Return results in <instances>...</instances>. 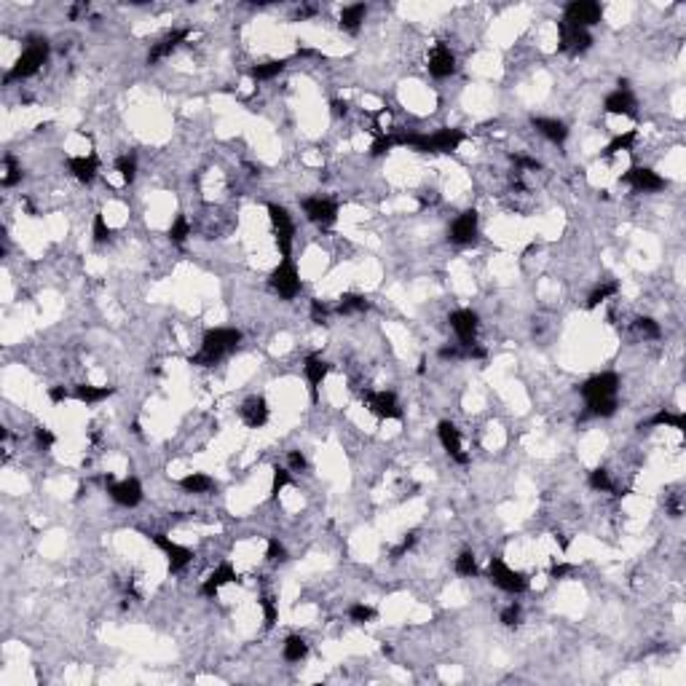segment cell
Returning a JSON list of instances; mask_svg holds the SVG:
<instances>
[{"instance_id": "10", "label": "cell", "mask_w": 686, "mask_h": 686, "mask_svg": "<svg viewBox=\"0 0 686 686\" xmlns=\"http://www.w3.org/2000/svg\"><path fill=\"white\" fill-rule=\"evenodd\" d=\"M619 392V376L617 373H598L593 378L579 386V395L587 399V402H598V399H609V397H617Z\"/></svg>"}, {"instance_id": "6", "label": "cell", "mask_w": 686, "mask_h": 686, "mask_svg": "<svg viewBox=\"0 0 686 686\" xmlns=\"http://www.w3.org/2000/svg\"><path fill=\"white\" fill-rule=\"evenodd\" d=\"M268 282H271V287L279 292V298H284V301L298 298V292H301V274H298L292 258H282V263H279L274 271H271V276H268Z\"/></svg>"}, {"instance_id": "18", "label": "cell", "mask_w": 686, "mask_h": 686, "mask_svg": "<svg viewBox=\"0 0 686 686\" xmlns=\"http://www.w3.org/2000/svg\"><path fill=\"white\" fill-rule=\"evenodd\" d=\"M327 373H330V362L327 359H322L320 354H308L306 357L303 376H306V383H308V392H311V402L314 405L320 402V386L324 383Z\"/></svg>"}, {"instance_id": "31", "label": "cell", "mask_w": 686, "mask_h": 686, "mask_svg": "<svg viewBox=\"0 0 686 686\" xmlns=\"http://www.w3.org/2000/svg\"><path fill=\"white\" fill-rule=\"evenodd\" d=\"M646 427H673L675 432H686V416L684 413L659 411L646 421Z\"/></svg>"}, {"instance_id": "32", "label": "cell", "mask_w": 686, "mask_h": 686, "mask_svg": "<svg viewBox=\"0 0 686 686\" xmlns=\"http://www.w3.org/2000/svg\"><path fill=\"white\" fill-rule=\"evenodd\" d=\"M367 308H370L367 298L365 295H357V292L341 295V298H338V306H336L338 314H362V311H367Z\"/></svg>"}, {"instance_id": "44", "label": "cell", "mask_w": 686, "mask_h": 686, "mask_svg": "<svg viewBox=\"0 0 686 686\" xmlns=\"http://www.w3.org/2000/svg\"><path fill=\"white\" fill-rule=\"evenodd\" d=\"M392 148H397V132H381L376 142L370 145V153L373 156H383V153H389Z\"/></svg>"}, {"instance_id": "42", "label": "cell", "mask_w": 686, "mask_h": 686, "mask_svg": "<svg viewBox=\"0 0 686 686\" xmlns=\"http://www.w3.org/2000/svg\"><path fill=\"white\" fill-rule=\"evenodd\" d=\"M260 609H263V622H266V627L271 630V627L276 625V619H279V606H276V601L271 598V595H260Z\"/></svg>"}, {"instance_id": "9", "label": "cell", "mask_w": 686, "mask_h": 686, "mask_svg": "<svg viewBox=\"0 0 686 686\" xmlns=\"http://www.w3.org/2000/svg\"><path fill=\"white\" fill-rule=\"evenodd\" d=\"M148 539L167 555V563H169V571H172V574L185 571V568L191 565V561H193V549L183 547V544H177V542H172L167 534H151Z\"/></svg>"}, {"instance_id": "53", "label": "cell", "mask_w": 686, "mask_h": 686, "mask_svg": "<svg viewBox=\"0 0 686 686\" xmlns=\"http://www.w3.org/2000/svg\"><path fill=\"white\" fill-rule=\"evenodd\" d=\"M571 571H574V565L571 563H555L552 568H549V579H565Z\"/></svg>"}, {"instance_id": "51", "label": "cell", "mask_w": 686, "mask_h": 686, "mask_svg": "<svg viewBox=\"0 0 686 686\" xmlns=\"http://www.w3.org/2000/svg\"><path fill=\"white\" fill-rule=\"evenodd\" d=\"M311 320L317 322V324H327V320H330V306L314 298L311 301Z\"/></svg>"}, {"instance_id": "40", "label": "cell", "mask_w": 686, "mask_h": 686, "mask_svg": "<svg viewBox=\"0 0 686 686\" xmlns=\"http://www.w3.org/2000/svg\"><path fill=\"white\" fill-rule=\"evenodd\" d=\"M349 619L354 625H367L376 619V609L367 606V603H351L349 606Z\"/></svg>"}, {"instance_id": "43", "label": "cell", "mask_w": 686, "mask_h": 686, "mask_svg": "<svg viewBox=\"0 0 686 686\" xmlns=\"http://www.w3.org/2000/svg\"><path fill=\"white\" fill-rule=\"evenodd\" d=\"M3 167H6V174H3V180H0V183H3V188H14V185L22 180V167L16 164L11 156H6V158H3Z\"/></svg>"}, {"instance_id": "48", "label": "cell", "mask_w": 686, "mask_h": 686, "mask_svg": "<svg viewBox=\"0 0 686 686\" xmlns=\"http://www.w3.org/2000/svg\"><path fill=\"white\" fill-rule=\"evenodd\" d=\"M416 542H418V531H411V534H405L402 539H399V544L392 549V558H395V561H399V558H402L405 552H411V549L416 547Z\"/></svg>"}, {"instance_id": "52", "label": "cell", "mask_w": 686, "mask_h": 686, "mask_svg": "<svg viewBox=\"0 0 686 686\" xmlns=\"http://www.w3.org/2000/svg\"><path fill=\"white\" fill-rule=\"evenodd\" d=\"M287 464H290L292 472H306L308 469V461H306V456L301 451H290L287 453Z\"/></svg>"}, {"instance_id": "1", "label": "cell", "mask_w": 686, "mask_h": 686, "mask_svg": "<svg viewBox=\"0 0 686 686\" xmlns=\"http://www.w3.org/2000/svg\"><path fill=\"white\" fill-rule=\"evenodd\" d=\"M242 343V333L236 327H212L201 338V349L188 359L196 367H214L220 359H226L231 351L239 349Z\"/></svg>"}, {"instance_id": "35", "label": "cell", "mask_w": 686, "mask_h": 686, "mask_svg": "<svg viewBox=\"0 0 686 686\" xmlns=\"http://www.w3.org/2000/svg\"><path fill=\"white\" fill-rule=\"evenodd\" d=\"M587 483H590V488H593V491H601V493L614 491V496H622V493H619V488L611 483V474L606 472L603 467H595L593 472H590V477H587Z\"/></svg>"}, {"instance_id": "7", "label": "cell", "mask_w": 686, "mask_h": 686, "mask_svg": "<svg viewBox=\"0 0 686 686\" xmlns=\"http://www.w3.org/2000/svg\"><path fill=\"white\" fill-rule=\"evenodd\" d=\"M601 19H603V6L595 0H571L563 11V22L582 27V30L595 27Z\"/></svg>"}, {"instance_id": "49", "label": "cell", "mask_w": 686, "mask_h": 686, "mask_svg": "<svg viewBox=\"0 0 686 686\" xmlns=\"http://www.w3.org/2000/svg\"><path fill=\"white\" fill-rule=\"evenodd\" d=\"M520 614H523V609H520V603H509V606H504V611H502V625L504 627H518L520 625Z\"/></svg>"}, {"instance_id": "16", "label": "cell", "mask_w": 686, "mask_h": 686, "mask_svg": "<svg viewBox=\"0 0 686 686\" xmlns=\"http://www.w3.org/2000/svg\"><path fill=\"white\" fill-rule=\"evenodd\" d=\"M437 437L440 445L445 448V453L458 461V464H469V453H464V442H461V432L453 421H440L437 424Z\"/></svg>"}, {"instance_id": "26", "label": "cell", "mask_w": 686, "mask_h": 686, "mask_svg": "<svg viewBox=\"0 0 686 686\" xmlns=\"http://www.w3.org/2000/svg\"><path fill=\"white\" fill-rule=\"evenodd\" d=\"M113 386H94V383H78L73 397H76L78 402H83V405H97V402H102L107 397H113Z\"/></svg>"}, {"instance_id": "11", "label": "cell", "mask_w": 686, "mask_h": 686, "mask_svg": "<svg viewBox=\"0 0 686 686\" xmlns=\"http://www.w3.org/2000/svg\"><path fill=\"white\" fill-rule=\"evenodd\" d=\"M448 324H451V330L458 336L461 346H472L474 336L480 330V317L474 314L472 308H456V311L448 314Z\"/></svg>"}, {"instance_id": "47", "label": "cell", "mask_w": 686, "mask_h": 686, "mask_svg": "<svg viewBox=\"0 0 686 686\" xmlns=\"http://www.w3.org/2000/svg\"><path fill=\"white\" fill-rule=\"evenodd\" d=\"M287 483H290V472L284 469V467H274V480H271V499H276L282 491L287 488Z\"/></svg>"}, {"instance_id": "20", "label": "cell", "mask_w": 686, "mask_h": 686, "mask_svg": "<svg viewBox=\"0 0 686 686\" xmlns=\"http://www.w3.org/2000/svg\"><path fill=\"white\" fill-rule=\"evenodd\" d=\"M239 416H242V421L249 429H260L268 424L271 408H268L266 397H247L245 402H242V408H239Z\"/></svg>"}, {"instance_id": "24", "label": "cell", "mask_w": 686, "mask_h": 686, "mask_svg": "<svg viewBox=\"0 0 686 686\" xmlns=\"http://www.w3.org/2000/svg\"><path fill=\"white\" fill-rule=\"evenodd\" d=\"M231 582H239L236 568H233L231 563H220L212 574L204 579V584H201V595H204V598H214V595L220 593V587H226V584H231Z\"/></svg>"}, {"instance_id": "50", "label": "cell", "mask_w": 686, "mask_h": 686, "mask_svg": "<svg viewBox=\"0 0 686 686\" xmlns=\"http://www.w3.org/2000/svg\"><path fill=\"white\" fill-rule=\"evenodd\" d=\"M35 442H38V448L41 451H51L54 448V442H57V434L46 427H38L35 429Z\"/></svg>"}, {"instance_id": "46", "label": "cell", "mask_w": 686, "mask_h": 686, "mask_svg": "<svg viewBox=\"0 0 686 686\" xmlns=\"http://www.w3.org/2000/svg\"><path fill=\"white\" fill-rule=\"evenodd\" d=\"M266 558L268 563H284L287 561V549L279 539H268V547H266Z\"/></svg>"}, {"instance_id": "36", "label": "cell", "mask_w": 686, "mask_h": 686, "mask_svg": "<svg viewBox=\"0 0 686 686\" xmlns=\"http://www.w3.org/2000/svg\"><path fill=\"white\" fill-rule=\"evenodd\" d=\"M456 574H458V577H467V579H472V577H480V565H477V558H474V552L464 549V552L458 555V558H456Z\"/></svg>"}, {"instance_id": "15", "label": "cell", "mask_w": 686, "mask_h": 686, "mask_svg": "<svg viewBox=\"0 0 686 686\" xmlns=\"http://www.w3.org/2000/svg\"><path fill=\"white\" fill-rule=\"evenodd\" d=\"M619 183L633 185L638 193H657V191H662L668 185V180H662L652 167H630L619 177Z\"/></svg>"}, {"instance_id": "19", "label": "cell", "mask_w": 686, "mask_h": 686, "mask_svg": "<svg viewBox=\"0 0 686 686\" xmlns=\"http://www.w3.org/2000/svg\"><path fill=\"white\" fill-rule=\"evenodd\" d=\"M477 223H480V217L474 210H467V212H461L451 223V228H448V239L453 242V245H472L474 239H477Z\"/></svg>"}, {"instance_id": "25", "label": "cell", "mask_w": 686, "mask_h": 686, "mask_svg": "<svg viewBox=\"0 0 686 686\" xmlns=\"http://www.w3.org/2000/svg\"><path fill=\"white\" fill-rule=\"evenodd\" d=\"M531 126H534L536 132L542 135V137H547L549 142H555V145H563L565 137H568V126L563 121H558V118H531Z\"/></svg>"}, {"instance_id": "45", "label": "cell", "mask_w": 686, "mask_h": 686, "mask_svg": "<svg viewBox=\"0 0 686 686\" xmlns=\"http://www.w3.org/2000/svg\"><path fill=\"white\" fill-rule=\"evenodd\" d=\"M636 330H638V336L649 338V341H657V338L662 336V327H659L652 317H640V320H636Z\"/></svg>"}, {"instance_id": "13", "label": "cell", "mask_w": 686, "mask_h": 686, "mask_svg": "<svg viewBox=\"0 0 686 686\" xmlns=\"http://www.w3.org/2000/svg\"><path fill=\"white\" fill-rule=\"evenodd\" d=\"M638 102H636V97L630 92V86H627V81H619L617 83V89L611 94H606V100H603V110L609 113V116H627V118H636L638 116Z\"/></svg>"}, {"instance_id": "54", "label": "cell", "mask_w": 686, "mask_h": 686, "mask_svg": "<svg viewBox=\"0 0 686 686\" xmlns=\"http://www.w3.org/2000/svg\"><path fill=\"white\" fill-rule=\"evenodd\" d=\"M67 397H70V392H67L64 386H51V389H48V399H51V402H64Z\"/></svg>"}, {"instance_id": "27", "label": "cell", "mask_w": 686, "mask_h": 686, "mask_svg": "<svg viewBox=\"0 0 686 686\" xmlns=\"http://www.w3.org/2000/svg\"><path fill=\"white\" fill-rule=\"evenodd\" d=\"M365 16H367V6H365V3H351V6H346V8L341 11V30L357 32L359 27H362Z\"/></svg>"}, {"instance_id": "4", "label": "cell", "mask_w": 686, "mask_h": 686, "mask_svg": "<svg viewBox=\"0 0 686 686\" xmlns=\"http://www.w3.org/2000/svg\"><path fill=\"white\" fill-rule=\"evenodd\" d=\"M488 579L509 595H520L528 590V577L523 571H515L512 565H507L504 558H491L488 561Z\"/></svg>"}, {"instance_id": "23", "label": "cell", "mask_w": 686, "mask_h": 686, "mask_svg": "<svg viewBox=\"0 0 686 686\" xmlns=\"http://www.w3.org/2000/svg\"><path fill=\"white\" fill-rule=\"evenodd\" d=\"M67 169H70V174L76 177L78 183L92 185L94 177H97V172H100V158H97V153H89V156H70V158H67Z\"/></svg>"}, {"instance_id": "41", "label": "cell", "mask_w": 686, "mask_h": 686, "mask_svg": "<svg viewBox=\"0 0 686 686\" xmlns=\"http://www.w3.org/2000/svg\"><path fill=\"white\" fill-rule=\"evenodd\" d=\"M92 236H94V242H97V245H105V242H110V239H113V228L107 226V220H105V214H102V212L94 214Z\"/></svg>"}, {"instance_id": "14", "label": "cell", "mask_w": 686, "mask_h": 686, "mask_svg": "<svg viewBox=\"0 0 686 686\" xmlns=\"http://www.w3.org/2000/svg\"><path fill=\"white\" fill-rule=\"evenodd\" d=\"M365 399L367 411L378 418H386V421H399L402 418V405L397 402V397L392 392H365L362 395Z\"/></svg>"}, {"instance_id": "17", "label": "cell", "mask_w": 686, "mask_h": 686, "mask_svg": "<svg viewBox=\"0 0 686 686\" xmlns=\"http://www.w3.org/2000/svg\"><path fill=\"white\" fill-rule=\"evenodd\" d=\"M107 493H110V499L116 504H121V507H137L142 502V483H139L137 477H126L121 483H113V480H107Z\"/></svg>"}, {"instance_id": "55", "label": "cell", "mask_w": 686, "mask_h": 686, "mask_svg": "<svg viewBox=\"0 0 686 686\" xmlns=\"http://www.w3.org/2000/svg\"><path fill=\"white\" fill-rule=\"evenodd\" d=\"M330 107H333L330 113H333L336 118H341V116H346V113H349V102H343V100H333V105H330Z\"/></svg>"}, {"instance_id": "30", "label": "cell", "mask_w": 686, "mask_h": 686, "mask_svg": "<svg viewBox=\"0 0 686 686\" xmlns=\"http://www.w3.org/2000/svg\"><path fill=\"white\" fill-rule=\"evenodd\" d=\"M617 292H619V282H617V279H606V282H601V284L590 292V298H587V308L593 311V308H598L601 303H606L609 298H614Z\"/></svg>"}, {"instance_id": "2", "label": "cell", "mask_w": 686, "mask_h": 686, "mask_svg": "<svg viewBox=\"0 0 686 686\" xmlns=\"http://www.w3.org/2000/svg\"><path fill=\"white\" fill-rule=\"evenodd\" d=\"M461 142H464V132L451 126H442L432 135L397 132V148H413L418 153H456Z\"/></svg>"}, {"instance_id": "37", "label": "cell", "mask_w": 686, "mask_h": 686, "mask_svg": "<svg viewBox=\"0 0 686 686\" xmlns=\"http://www.w3.org/2000/svg\"><path fill=\"white\" fill-rule=\"evenodd\" d=\"M116 172L121 174V180L126 185L135 183V177H137V158H135L132 153H126V156H118V158H116Z\"/></svg>"}, {"instance_id": "56", "label": "cell", "mask_w": 686, "mask_h": 686, "mask_svg": "<svg viewBox=\"0 0 686 686\" xmlns=\"http://www.w3.org/2000/svg\"><path fill=\"white\" fill-rule=\"evenodd\" d=\"M515 164L523 169H539V161H536V158H528V156H515Z\"/></svg>"}, {"instance_id": "38", "label": "cell", "mask_w": 686, "mask_h": 686, "mask_svg": "<svg viewBox=\"0 0 686 686\" xmlns=\"http://www.w3.org/2000/svg\"><path fill=\"white\" fill-rule=\"evenodd\" d=\"M619 408L617 397H609V399H598V402H587V416H595V418H609L614 416Z\"/></svg>"}, {"instance_id": "3", "label": "cell", "mask_w": 686, "mask_h": 686, "mask_svg": "<svg viewBox=\"0 0 686 686\" xmlns=\"http://www.w3.org/2000/svg\"><path fill=\"white\" fill-rule=\"evenodd\" d=\"M48 54H51V46H48L46 38H32L30 43L25 46V51L19 54V60L14 62V67L6 73V83L19 81V78L35 76V73L48 62Z\"/></svg>"}, {"instance_id": "29", "label": "cell", "mask_w": 686, "mask_h": 686, "mask_svg": "<svg viewBox=\"0 0 686 686\" xmlns=\"http://www.w3.org/2000/svg\"><path fill=\"white\" fill-rule=\"evenodd\" d=\"M180 488H183L185 493H196V496H201V493H210V491L214 488V480L204 472H191L180 480Z\"/></svg>"}, {"instance_id": "57", "label": "cell", "mask_w": 686, "mask_h": 686, "mask_svg": "<svg viewBox=\"0 0 686 686\" xmlns=\"http://www.w3.org/2000/svg\"><path fill=\"white\" fill-rule=\"evenodd\" d=\"M86 11H89V3H78V6L70 8V19H78V16L86 14Z\"/></svg>"}, {"instance_id": "33", "label": "cell", "mask_w": 686, "mask_h": 686, "mask_svg": "<svg viewBox=\"0 0 686 686\" xmlns=\"http://www.w3.org/2000/svg\"><path fill=\"white\" fill-rule=\"evenodd\" d=\"M636 139H638V132L636 129H630V132H625V135H617V137L611 139L609 145L601 151V156L603 158H611V156H617V153H622V151H633V145H636Z\"/></svg>"}, {"instance_id": "28", "label": "cell", "mask_w": 686, "mask_h": 686, "mask_svg": "<svg viewBox=\"0 0 686 686\" xmlns=\"http://www.w3.org/2000/svg\"><path fill=\"white\" fill-rule=\"evenodd\" d=\"M287 64H290L287 60L260 62V64H252V67H249V78H252V81H274L276 76H282V73H284V67H287Z\"/></svg>"}, {"instance_id": "39", "label": "cell", "mask_w": 686, "mask_h": 686, "mask_svg": "<svg viewBox=\"0 0 686 686\" xmlns=\"http://www.w3.org/2000/svg\"><path fill=\"white\" fill-rule=\"evenodd\" d=\"M188 236H191V220L185 214H177L174 223H172V228H169V242L172 245H185Z\"/></svg>"}, {"instance_id": "22", "label": "cell", "mask_w": 686, "mask_h": 686, "mask_svg": "<svg viewBox=\"0 0 686 686\" xmlns=\"http://www.w3.org/2000/svg\"><path fill=\"white\" fill-rule=\"evenodd\" d=\"M188 35H191V30H185V27H177V30L167 32L161 41H156V43L151 46V51H148V64H158L161 60H167L174 48L188 41Z\"/></svg>"}, {"instance_id": "5", "label": "cell", "mask_w": 686, "mask_h": 686, "mask_svg": "<svg viewBox=\"0 0 686 686\" xmlns=\"http://www.w3.org/2000/svg\"><path fill=\"white\" fill-rule=\"evenodd\" d=\"M268 217H271V228H274L276 247L282 252V258H290L292 242H295V223L292 214L282 207V204H268Z\"/></svg>"}, {"instance_id": "8", "label": "cell", "mask_w": 686, "mask_h": 686, "mask_svg": "<svg viewBox=\"0 0 686 686\" xmlns=\"http://www.w3.org/2000/svg\"><path fill=\"white\" fill-rule=\"evenodd\" d=\"M301 207H303V214L308 217V223L322 226V228H330L338 220V212H341L338 201L327 196H308L301 201Z\"/></svg>"}, {"instance_id": "12", "label": "cell", "mask_w": 686, "mask_h": 686, "mask_svg": "<svg viewBox=\"0 0 686 686\" xmlns=\"http://www.w3.org/2000/svg\"><path fill=\"white\" fill-rule=\"evenodd\" d=\"M590 46H593L590 30L574 27L568 22H558V48L561 51H565V54H584Z\"/></svg>"}, {"instance_id": "34", "label": "cell", "mask_w": 686, "mask_h": 686, "mask_svg": "<svg viewBox=\"0 0 686 686\" xmlns=\"http://www.w3.org/2000/svg\"><path fill=\"white\" fill-rule=\"evenodd\" d=\"M306 654H308V643H306V638H301V636H287L284 646H282V657H284L287 662H301V659H306Z\"/></svg>"}, {"instance_id": "21", "label": "cell", "mask_w": 686, "mask_h": 686, "mask_svg": "<svg viewBox=\"0 0 686 686\" xmlns=\"http://www.w3.org/2000/svg\"><path fill=\"white\" fill-rule=\"evenodd\" d=\"M429 73L434 78H451L456 73V54L451 51L448 43H434L429 54Z\"/></svg>"}]
</instances>
